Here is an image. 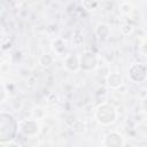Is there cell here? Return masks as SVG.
<instances>
[{
    "mask_svg": "<svg viewBox=\"0 0 147 147\" xmlns=\"http://www.w3.org/2000/svg\"><path fill=\"white\" fill-rule=\"evenodd\" d=\"M83 41H84V37H83L80 33L76 32V33L74 34V37H72V44H74L75 46H79V45L83 44Z\"/></svg>",
    "mask_w": 147,
    "mask_h": 147,
    "instance_id": "13",
    "label": "cell"
},
{
    "mask_svg": "<svg viewBox=\"0 0 147 147\" xmlns=\"http://www.w3.org/2000/svg\"><path fill=\"white\" fill-rule=\"evenodd\" d=\"M133 31H134V26H133V24H131V23H129V22L123 23V24L121 25V32H122V34H124V36H130V34H132Z\"/></svg>",
    "mask_w": 147,
    "mask_h": 147,
    "instance_id": "12",
    "label": "cell"
},
{
    "mask_svg": "<svg viewBox=\"0 0 147 147\" xmlns=\"http://www.w3.org/2000/svg\"><path fill=\"white\" fill-rule=\"evenodd\" d=\"M96 37L101 40H106L108 39V37L110 36V28L108 24L106 23H99L96 26H95V30H94Z\"/></svg>",
    "mask_w": 147,
    "mask_h": 147,
    "instance_id": "10",
    "label": "cell"
},
{
    "mask_svg": "<svg viewBox=\"0 0 147 147\" xmlns=\"http://www.w3.org/2000/svg\"><path fill=\"white\" fill-rule=\"evenodd\" d=\"M140 53L145 56H147V39L144 40L141 44H140Z\"/></svg>",
    "mask_w": 147,
    "mask_h": 147,
    "instance_id": "15",
    "label": "cell"
},
{
    "mask_svg": "<svg viewBox=\"0 0 147 147\" xmlns=\"http://www.w3.org/2000/svg\"><path fill=\"white\" fill-rule=\"evenodd\" d=\"M82 5L86 8V9H94L95 7L99 6V2H90V1H84L82 2Z\"/></svg>",
    "mask_w": 147,
    "mask_h": 147,
    "instance_id": "14",
    "label": "cell"
},
{
    "mask_svg": "<svg viewBox=\"0 0 147 147\" xmlns=\"http://www.w3.org/2000/svg\"><path fill=\"white\" fill-rule=\"evenodd\" d=\"M1 91H2V98H1V101L3 102L5 99H6V88H5V85H3V84L1 85Z\"/></svg>",
    "mask_w": 147,
    "mask_h": 147,
    "instance_id": "17",
    "label": "cell"
},
{
    "mask_svg": "<svg viewBox=\"0 0 147 147\" xmlns=\"http://www.w3.org/2000/svg\"><path fill=\"white\" fill-rule=\"evenodd\" d=\"M38 62H39V64H40L41 67L48 68V67H51V65L53 64L54 57H53L52 55H49V54H42V55H40Z\"/></svg>",
    "mask_w": 147,
    "mask_h": 147,
    "instance_id": "11",
    "label": "cell"
},
{
    "mask_svg": "<svg viewBox=\"0 0 147 147\" xmlns=\"http://www.w3.org/2000/svg\"><path fill=\"white\" fill-rule=\"evenodd\" d=\"M18 132L28 138H33L40 132V124L36 118L22 119L18 122Z\"/></svg>",
    "mask_w": 147,
    "mask_h": 147,
    "instance_id": "3",
    "label": "cell"
},
{
    "mask_svg": "<svg viewBox=\"0 0 147 147\" xmlns=\"http://www.w3.org/2000/svg\"><path fill=\"white\" fill-rule=\"evenodd\" d=\"M117 117H118L117 109L113 105L107 102L99 105L94 110V118L100 125H105V126L110 125L116 122Z\"/></svg>",
    "mask_w": 147,
    "mask_h": 147,
    "instance_id": "2",
    "label": "cell"
},
{
    "mask_svg": "<svg viewBox=\"0 0 147 147\" xmlns=\"http://www.w3.org/2000/svg\"><path fill=\"white\" fill-rule=\"evenodd\" d=\"M52 48L55 52V54L57 55H62V56H67V44L62 38H56L55 40H53L52 42Z\"/></svg>",
    "mask_w": 147,
    "mask_h": 147,
    "instance_id": "9",
    "label": "cell"
},
{
    "mask_svg": "<svg viewBox=\"0 0 147 147\" xmlns=\"http://www.w3.org/2000/svg\"><path fill=\"white\" fill-rule=\"evenodd\" d=\"M125 139L122 133L117 131H110L105 134L102 139L103 147H124Z\"/></svg>",
    "mask_w": 147,
    "mask_h": 147,
    "instance_id": "6",
    "label": "cell"
},
{
    "mask_svg": "<svg viewBox=\"0 0 147 147\" xmlns=\"http://www.w3.org/2000/svg\"><path fill=\"white\" fill-rule=\"evenodd\" d=\"M123 83H124V79L119 72H110L106 77V85L109 88H114V90L118 88L123 85Z\"/></svg>",
    "mask_w": 147,
    "mask_h": 147,
    "instance_id": "7",
    "label": "cell"
},
{
    "mask_svg": "<svg viewBox=\"0 0 147 147\" xmlns=\"http://www.w3.org/2000/svg\"><path fill=\"white\" fill-rule=\"evenodd\" d=\"M64 67L67 70L69 71H72V72H76L80 69V63H79V56L76 55V54H68L65 57H64Z\"/></svg>",
    "mask_w": 147,
    "mask_h": 147,
    "instance_id": "8",
    "label": "cell"
},
{
    "mask_svg": "<svg viewBox=\"0 0 147 147\" xmlns=\"http://www.w3.org/2000/svg\"><path fill=\"white\" fill-rule=\"evenodd\" d=\"M80 69L84 71H93L98 67V56L91 51H86L79 55Z\"/></svg>",
    "mask_w": 147,
    "mask_h": 147,
    "instance_id": "5",
    "label": "cell"
},
{
    "mask_svg": "<svg viewBox=\"0 0 147 147\" xmlns=\"http://www.w3.org/2000/svg\"><path fill=\"white\" fill-rule=\"evenodd\" d=\"M3 147H21L20 144L15 142V141H11V142H8V144H5Z\"/></svg>",
    "mask_w": 147,
    "mask_h": 147,
    "instance_id": "16",
    "label": "cell"
},
{
    "mask_svg": "<svg viewBox=\"0 0 147 147\" xmlns=\"http://www.w3.org/2000/svg\"><path fill=\"white\" fill-rule=\"evenodd\" d=\"M129 78L133 83H142L147 78V67L142 63H132L129 68Z\"/></svg>",
    "mask_w": 147,
    "mask_h": 147,
    "instance_id": "4",
    "label": "cell"
},
{
    "mask_svg": "<svg viewBox=\"0 0 147 147\" xmlns=\"http://www.w3.org/2000/svg\"><path fill=\"white\" fill-rule=\"evenodd\" d=\"M18 132V121L9 113L1 111L0 114V141L8 144L15 140Z\"/></svg>",
    "mask_w": 147,
    "mask_h": 147,
    "instance_id": "1",
    "label": "cell"
}]
</instances>
